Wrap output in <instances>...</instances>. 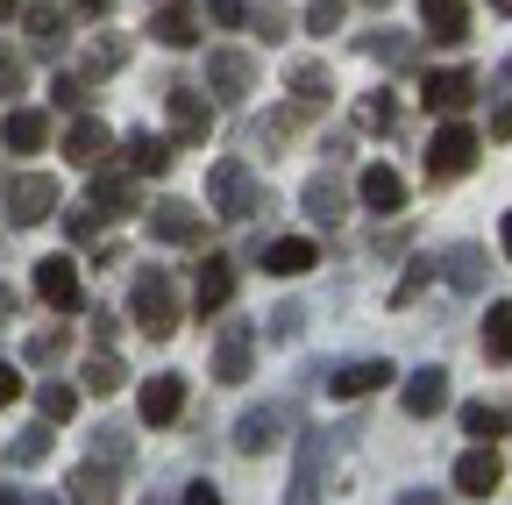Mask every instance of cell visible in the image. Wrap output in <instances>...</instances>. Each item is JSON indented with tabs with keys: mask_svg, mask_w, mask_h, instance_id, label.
<instances>
[{
	"mask_svg": "<svg viewBox=\"0 0 512 505\" xmlns=\"http://www.w3.org/2000/svg\"><path fill=\"white\" fill-rule=\"evenodd\" d=\"M207 207H214L221 221H249L256 207H264V200H256V178H249L242 157H221V164L207 171Z\"/></svg>",
	"mask_w": 512,
	"mask_h": 505,
	"instance_id": "cell-1",
	"label": "cell"
},
{
	"mask_svg": "<svg viewBox=\"0 0 512 505\" xmlns=\"http://www.w3.org/2000/svg\"><path fill=\"white\" fill-rule=\"evenodd\" d=\"M136 328H143L150 342L178 335V285H171L164 271H143V278H136Z\"/></svg>",
	"mask_w": 512,
	"mask_h": 505,
	"instance_id": "cell-2",
	"label": "cell"
},
{
	"mask_svg": "<svg viewBox=\"0 0 512 505\" xmlns=\"http://www.w3.org/2000/svg\"><path fill=\"white\" fill-rule=\"evenodd\" d=\"M0 193H8V221H15V228H36V221H50V214H57V200H64L50 171L8 178V185H0Z\"/></svg>",
	"mask_w": 512,
	"mask_h": 505,
	"instance_id": "cell-3",
	"label": "cell"
},
{
	"mask_svg": "<svg viewBox=\"0 0 512 505\" xmlns=\"http://www.w3.org/2000/svg\"><path fill=\"white\" fill-rule=\"evenodd\" d=\"M470 164H477V129H463V121L434 129V143H427V178H463Z\"/></svg>",
	"mask_w": 512,
	"mask_h": 505,
	"instance_id": "cell-4",
	"label": "cell"
},
{
	"mask_svg": "<svg viewBox=\"0 0 512 505\" xmlns=\"http://www.w3.org/2000/svg\"><path fill=\"white\" fill-rule=\"evenodd\" d=\"M249 363H256V328L249 321H221V335H214V377H221V385H242Z\"/></svg>",
	"mask_w": 512,
	"mask_h": 505,
	"instance_id": "cell-5",
	"label": "cell"
},
{
	"mask_svg": "<svg viewBox=\"0 0 512 505\" xmlns=\"http://www.w3.org/2000/svg\"><path fill=\"white\" fill-rule=\"evenodd\" d=\"M36 292L57 313H86V285H79V264L72 257H36Z\"/></svg>",
	"mask_w": 512,
	"mask_h": 505,
	"instance_id": "cell-6",
	"label": "cell"
},
{
	"mask_svg": "<svg viewBox=\"0 0 512 505\" xmlns=\"http://www.w3.org/2000/svg\"><path fill=\"white\" fill-rule=\"evenodd\" d=\"M164 100H171V136H178V143H207V129H214L207 93H200V86H171Z\"/></svg>",
	"mask_w": 512,
	"mask_h": 505,
	"instance_id": "cell-7",
	"label": "cell"
},
{
	"mask_svg": "<svg viewBox=\"0 0 512 505\" xmlns=\"http://www.w3.org/2000/svg\"><path fill=\"white\" fill-rule=\"evenodd\" d=\"M249 86H256V57H249V50H214V57H207V93L249 100Z\"/></svg>",
	"mask_w": 512,
	"mask_h": 505,
	"instance_id": "cell-8",
	"label": "cell"
},
{
	"mask_svg": "<svg viewBox=\"0 0 512 505\" xmlns=\"http://www.w3.org/2000/svg\"><path fill=\"white\" fill-rule=\"evenodd\" d=\"M150 235L171 242V249H192V242L207 235V214H200V207H185V200H164V207H150Z\"/></svg>",
	"mask_w": 512,
	"mask_h": 505,
	"instance_id": "cell-9",
	"label": "cell"
},
{
	"mask_svg": "<svg viewBox=\"0 0 512 505\" xmlns=\"http://www.w3.org/2000/svg\"><path fill=\"white\" fill-rule=\"evenodd\" d=\"M392 363H384V356H363V363H342L335 377H328V392L335 399H370V392H384V385H392Z\"/></svg>",
	"mask_w": 512,
	"mask_h": 505,
	"instance_id": "cell-10",
	"label": "cell"
},
{
	"mask_svg": "<svg viewBox=\"0 0 512 505\" xmlns=\"http://www.w3.org/2000/svg\"><path fill=\"white\" fill-rule=\"evenodd\" d=\"M278 441H285V406H256V413L235 420V449L242 456H264V449H278Z\"/></svg>",
	"mask_w": 512,
	"mask_h": 505,
	"instance_id": "cell-11",
	"label": "cell"
},
{
	"mask_svg": "<svg viewBox=\"0 0 512 505\" xmlns=\"http://www.w3.org/2000/svg\"><path fill=\"white\" fill-rule=\"evenodd\" d=\"M399 399H406L413 420H434V413L448 406V370H441V363H420V370L406 377V392H399Z\"/></svg>",
	"mask_w": 512,
	"mask_h": 505,
	"instance_id": "cell-12",
	"label": "cell"
},
{
	"mask_svg": "<svg viewBox=\"0 0 512 505\" xmlns=\"http://www.w3.org/2000/svg\"><path fill=\"white\" fill-rule=\"evenodd\" d=\"M498 477H505V463H498L491 441H477V449L456 463V491H463V498H491V491H498Z\"/></svg>",
	"mask_w": 512,
	"mask_h": 505,
	"instance_id": "cell-13",
	"label": "cell"
},
{
	"mask_svg": "<svg viewBox=\"0 0 512 505\" xmlns=\"http://www.w3.org/2000/svg\"><path fill=\"white\" fill-rule=\"evenodd\" d=\"M64 157H72V164H107L114 157V129H107V121H93V114H79L72 121V136H64Z\"/></svg>",
	"mask_w": 512,
	"mask_h": 505,
	"instance_id": "cell-14",
	"label": "cell"
},
{
	"mask_svg": "<svg viewBox=\"0 0 512 505\" xmlns=\"http://www.w3.org/2000/svg\"><path fill=\"white\" fill-rule=\"evenodd\" d=\"M420 100H427V114H463L477 100V72H434L420 86Z\"/></svg>",
	"mask_w": 512,
	"mask_h": 505,
	"instance_id": "cell-15",
	"label": "cell"
},
{
	"mask_svg": "<svg viewBox=\"0 0 512 505\" xmlns=\"http://www.w3.org/2000/svg\"><path fill=\"white\" fill-rule=\"evenodd\" d=\"M356 193H363L370 214H399V207H406V178H399L392 164H370V171L356 178Z\"/></svg>",
	"mask_w": 512,
	"mask_h": 505,
	"instance_id": "cell-16",
	"label": "cell"
},
{
	"mask_svg": "<svg viewBox=\"0 0 512 505\" xmlns=\"http://www.w3.org/2000/svg\"><path fill=\"white\" fill-rule=\"evenodd\" d=\"M285 86H292L299 107H328V93H335V79H328L320 57H292V65H285Z\"/></svg>",
	"mask_w": 512,
	"mask_h": 505,
	"instance_id": "cell-17",
	"label": "cell"
},
{
	"mask_svg": "<svg viewBox=\"0 0 512 505\" xmlns=\"http://www.w3.org/2000/svg\"><path fill=\"white\" fill-rule=\"evenodd\" d=\"M192 299H200V313H221V306L235 299V264H228V257H207L200 278H192Z\"/></svg>",
	"mask_w": 512,
	"mask_h": 505,
	"instance_id": "cell-18",
	"label": "cell"
},
{
	"mask_svg": "<svg viewBox=\"0 0 512 505\" xmlns=\"http://www.w3.org/2000/svg\"><path fill=\"white\" fill-rule=\"evenodd\" d=\"M178 413H185V377H150V385H143V420L171 427Z\"/></svg>",
	"mask_w": 512,
	"mask_h": 505,
	"instance_id": "cell-19",
	"label": "cell"
},
{
	"mask_svg": "<svg viewBox=\"0 0 512 505\" xmlns=\"http://www.w3.org/2000/svg\"><path fill=\"white\" fill-rule=\"evenodd\" d=\"M0 143H8L15 157H36V150L50 143V121H43V114H29V107H15L8 121H0Z\"/></svg>",
	"mask_w": 512,
	"mask_h": 505,
	"instance_id": "cell-20",
	"label": "cell"
},
{
	"mask_svg": "<svg viewBox=\"0 0 512 505\" xmlns=\"http://www.w3.org/2000/svg\"><path fill=\"white\" fill-rule=\"evenodd\" d=\"M420 15H427L434 43H470V8L463 0H420Z\"/></svg>",
	"mask_w": 512,
	"mask_h": 505,
	"instance_id": "cell-21",
	"label": "cell"
},
{
	"mask_svg": "<svg viewBox=\"0 0 512 505\" xmlns=\"http://www.w3.org/2000/svg\"><path fill=\"white\" fill-rule=\"evenodd\" d=\"M363 50L377 57V65H392V72H406L413 57H420V43H413L406 29H370V36H363Z\"/></svg>",
	"mask_w": 512,
	"mask_h": 505,
	"instance_id": "cell-22",
	"label": "cell"
},
{
	"mask_svg": "<svg viewBox=\"0 0 512 505\" xmlns=\"http://www.w3.org/2000/svg\"><path fill=\"white\" fill-rule=\"evenodd\" d=\"M313 264H320L313 242H299V235H285V242L264 249V271H271V278H299V271H313Z\"/></svg>",
	"mask_w": 512,
	"mask_h": 505,
	"instance_id": "cell-23",
	"label": "cell"
},
{
	"mask_svg": "<svg viewBox=\"0 0 512 505\" xmlns=\"http://www.w3.org/2000/svg\"><path fill=\"white\" fill-rule=\"evenodd\" d=\"M128 171H136V178H164V171H171V143L150 136V129L128 136Z\"/></svg>",
	"mask_w": 512,
	"mask_h": 505,
	"instance_id": "cell-24",
	"label": "cell"
},
{
	"mask_svg": "<svg viewBox=\"0 0 512 505\" xmlns=\"http://www.w3.org/2000/svg\"><path fill=\"white\" fill-rule=\"evenodd\" d=\"M441 271H448V285H456V292H477V285H484V249H477V242H456V249L441 257Z\"/></svg>",
	"mask_w": 512,
	"mask_h": 505,
	"instance_id": "cell-25",
	"label": "cell"
},
{
	"mask_svg": "<svg viewBox=\"0 0 512 505\" xmlns=\"http://www.w3.org/2000/svg\"><path fill=\"white\" fill-rule=\"evenodd\" d=\"M93 171H100V185H93V207L100 214H128V207H136V178H121L107 164H93Z\"/></svg>",
	"mask_w": 512,
	"mask_h": 505,
	"instance_id": "cell-26",
	"label": "cell"
},
{
	"mask_svg": "<svg viewBox=\"0 0 512 505\" xmlns=\"http://www.w3.org/2000/svg\"><path fill=\"white\" fill-rule=\"evenodd\" d=\"M150 36H157L164 50H192V43H200V29H192L185 8H157V15H150Z\"/></svg>",
	"mask_w": 512,
	"mask_h": 505,
	"instance_id": "cell-27",
	"label": "cell"
},
{
	"mask_svg": "<svg viewBox=\"0 0 512 505\" xmlns=\"http://www.w3.org/2000/svg\"><path fill=\"white\" fill-rule=\"evenodd\" d=\"M64 491H72L79 505H107V498H114V463H86V470H72V484H64Z\"/></svg>",
	"mask_w": 512,
	"mask_h": 505,
	"instance_id": "cell-28",
	"label": "cell"
},
{
	"mask_svg": "<svg viewBox=\"0 0 512 505\" xmlns=\"http://www.w3.org/2000/svg\"><path fill=\"white\" fill-rule=\"evenodd\" d=\"M505 427H512V413H505V406H491V399H470V406H463V434H477V441H498Z\"/></svg>",
	"mask_w": 512,
	"mask_h": 505,
	"instance_id": "cell-29",
	"label": "cell"
},
{
	"mask_svg": "<svg viewBox=\"0 0 512 505\" xmlns=\"http://www.w3.org/2000/svg\"><path fill=\"white\" fill-rule=\"evenodd\" d=\"M121 385H128V363H121V356H107V349H100V356H86V392L114 399Z\"/></svg>",
	"mask_w": 512,
	"mask_h": 505,
	"instance_id": "cell-30",
	"label": "cell"
},
{
	"mask_svg": "<svg viewBox=\"0 0 512 505\" xmlns=\"http://www.w3.org/2000/svg\"><path fill=\"white\" fill-rule=\"evenodd\" d=\"M22 22H29V43H36V50H43V57H50V50H57V43H64V15H57V8H50V0H36V8H29V15H22Z\"/></svg>",
	"mask_w": 512,
	"mask_h": 505,
	"instance_id": "cell-31",
	"label": "cell"
},
{
	"mask_svg": "<svg viewBox=\"0 0 512 505\" xmlns=\"http://www.w3.org/2000/svg\"><path fill=\"white\" fill-rule=\"evenodd\" d=\"M306 221H320V228H335V221H342V185H328V178H313V185H306Z\"/></svg>",
	"mask_w": 512,
	"mask_h": 505,
	"instance_id": "cell-32",
	"label": "cell"
},
{
	"mask_svg": "<svg viewBox=\"0 0 512 505\" xmlns=\"http://www.w3.org/2000/svg\"><path fill=\"white\" fill-rule=\"evenodd\" d=\"M121 65H128V43H121V36H100V43L86 50V79H114Z\"/></svg>",
	"mask_w": 512,
	"mask_h": 505,
	"instance_id": "cell-33",
	"label": "cell"
},
{
	"mask_svg": "<svg viewBox=\"0 0 512 505\" xmlns=\"http://www.w3.org/2000/svg\"><path fill=\"white\" fill-rule=\"evenodd\" d=\"M484 356H491V363H512V306H491V321H484Z\"/></svg>",
	"mask_w": 512,
	"mask_h": 505,
	"instance_id": "cell-34",
	"label": "cell"
},
{
	"mask_svg": "<svg viewBox=\"0 0 512 505\" xmlns=\"http://www.w3.org/2000/svg\"><path fill=\"white\" fill-rule=\"evenodd\" d=\"M36 406H43V420H50V427H64V420L79 413V392H72V385H43V392H36Z\"/></svg>",
	"mask_w": 512,
	"mask_h": 505,
	"instance_id": "cell-35",
	"label": "cell"
},
{
	"mask_svg": "<svg viewBox=\"0 0 512 505\" xmlns=\"http://www.w3.org/2000/svg\"><path fill=\"white\" fill-rule=\"evenodd\" d=\"M43 456H50V427H29L15 449H8V463H15V470H29V463H43Z\"/></svg>",
	"mask_w": 512,
	"mask_h": 505,
	"instance_id": "cell-36",
	"label": "cell"
},
{
	"mask_svg": "<svg viewBox=\"0 0 512 505\" xmlns=\"http://www.w3.org/2000/svg\"><path fill=\"white\" fill-rule=\"evenodd\" d=\"M356 121H363V129H377V136H384V129H392V121H399V107H392V93H370V100L356 107Z\"/></svg>",
	"mask_w": 512,
	"mask_h": 505,
	"instance_id": "cell-37",
	"label": "cell"
},
{
	"mask_svg": "<svg viewBox=\"0 0 512 505\" xmlns=\"http://www.w3.org/2000/svg\"><path fill=\"white\" fill-rule=\"evenodd\" d=\"M313 484H320V441H306V449H299V477H292V498H320Z\"/></svg>",
	"mask_w": 512,
	"mask_h": 505,
	"instance_id": "cell-38",
	"label": "cell"
},
{
	"mask_svg": "<svg viewBox=\"0 0 512 505\" xmlns=\"http://www.w3.org/2000/svg\"><path fill=\"white\" fill-rule=\"evenodd\" d=\"M342 15H349V0H313V8H306V29L328 36V29H342Z\"/></svg>",
	"mask_w": 512,
	"mask_h": 505,
	"instance_id": "cell-39",
	"label": "cell"
},
{
	"mask_svg": "<svg viewBox=\"0 0 512 505\" xmlns=\"http://www.w3.org/2000/svg\"><path fill=\"white\" fill-rule=\"evenodd\" d=\"M249 22H256V29H264V43L292 29V15H285V0H264V8H249Z\"/></svg>",
	"mask_w": 512,
	"mask_h": 505,
	"instance_id": "cell-40",
	"label": "cell"
},
{
	"mask_svg": "<svg viewBox=\"0 0 512 505\" xmlns=\"http://www.w3.org/2000/svg\"><path fill=\"white\" fill-rule=\"evenodd\" d=\"M299 328H306V306H299V299L271 313V342H299Z\"/></svg>",
	"mask_w": 512,
	"mask_h": 505,
	"instance_id": "cell-41",
	"label": "cell"
},
{
	"mask_svg": "<svg viewBox=\"0 0 512 505\" xmlns=\"http://www.w3.org/2000/svg\"><path fill=\"white\" fill-rule=\"evenodd\" d=\"M427 278H434V264H413V271L399 278V292H392V306H413V299L427 292Z\"/></svg>",
	"mask_w": 512,
	"mask_h": 505,
	"instance_id": "cell-42",
	"label": "cell"
},
{
	"mask_svg": "<svg viewBox=\"0 0 512 505\" xmlns=\"http://www.w3.org/2000/svg\"><path fill=\"white\" fill-rule=\"evenodd\" d=\"M100 221H107V214H100L93 200H86L79 214H64V228H72V242H93V228H100Z\"/></svg>",
	"mask_w": 512,
	"mask_h": 505,
	"instance_id": "cell-43",
	"label": "cell"
},
{
	"mask_svg": "<svg viewBox=\"0 0 512 505\" xmlns=\"http://www.w3.org/2000/svg\"><path fill=\"white\" fill-rule=\"evenodd\" d=\"M29 356H36V363H57V356H64V328H43V335H29Z\"/></svg>",
	"mask_w": 512,
	"mask_h": 505,
	"instance_id": "cell-44",
	"label": "cell"
},
{
	"mask_svg": "<svg viewBox=\"0 0 512 505\" xmlns=\"http://www.w3.org/2000/svg\"><path fill=\"white\" fill-rule=\"evenodd\" d=\"M207 15H214L221 29H242V22H249V0H207Z\"/></svg>",
	"mask_w": 512,
	"mask_h": 505,
	"instance_id": "cell-45",
	"label": "cell"
},
{
	"mask_svg": "<svg viewBox=\"0 0 512 505\" xmlns=\"http://www.w3.org/2000/svg\"><path fill=\"white\" fill-rule=\"evenodd\" d=\"M0 93H22V57L0 43Z\"/></svg>",
	"mask_w": 512,
	"mask_h": 505,
	"instance_id": "cell-46",
	"label": "cell"
},
{
	"mask_svg": "<svg viewBox=\"0 0 512 505\" xmlns=\"http://www.w3.org/2000/svg\"><path fill=\"white\" fill-rule=\"evenodd\" d=\"M128 456V434L121 427H100V463H121Z\"/></svg>",
	"mask_w": 512,
	"mask_h": 505,
	"instance_id": "cell-47",
	"label": "cell"
},
{
	"mask_svg": "<svg viewBox=\"0 0 512 505\" xmlns=\"http://www.w3.org/2000/svg\"><path fill=\"white\" fill-rule=\"evenodd\" d=\"M50 100H57V107H79L86 93H79V79H57V86H50Z\"/></svg>",
	"mask_w": 512,
	"mask_h": 505,
	"instance_id": "cell-48",
	"label": "cell"
},
{
	"mask_svg": "<svg viewBox=\"0 0 512 505\" xmlns=\"http://www.w3.org/2000/svg\"><path fill=\"white\" fill-rule=\"evenodd\" d=\"M15 399H22V377H15L8 363H0V406H15Z\"/></svg>",
	"mask_w": 512,
	"mask_h": 505,
	"instance_id": "cell-49",
	"label": "cell"
},
{
	"mask_svg": "<svg viewBox=\"0 0 512 505\" xmlns=\"http://www.w3.org/2000/svg\"><path fill=\"white\" fill-rule=\"evenodd\" d=\"M491 136H498V143H512V100H505V107L491 114Z\"/></svg>",
	"mask_w": 512,
	"mask_h": 505,
	"instance_id": "cell-50",
	"label": "cell"
},
{
	"mask_svg": "<svg viewBox=\"0 0 512 505\" xmlns=\"http://www.w3.org/2000/svg\"><path fill=\"white\" fill-rule=\"evenodd\" d=\"M8 313H15V292H8V285H0V321H8Z\"/></svg>",
	"mask_w": 512,
	"mask_h": 505,
	"instance_id": "cell-51",
	"label": "cell"
},
{
	"mask_svg": "<svg viewBox=\"0 0 512 505\" xmlns=\"http://www.w3.org/2000/svg\"><path fill=\"white\" fill-rule=\"evenodd\" d=\"M79 8H86V15H107V8H114V0H79Z\"/></svg>",
	"mask_w": 512,
	"mask_h": 505,
	"instance_id": "cell-52",
	"label": "cell"
},
{
	"mask_svg": "<svg viewBox=\"0 0 512 505\" xmlns=\"http://www.w3.org/2000/svg\"><path fill=\"white\" fill-rule=\"evenodd\" d=\"M498 242H505V257H512V214H505V228H498Z\"/></svg>",
	"mask_w": 512,
	"mask_h": 505,
	"instance_id": "cell-53",
	"label": "cell"
},
{
	"mask_svg": "<svg viewBox=\"0 0 512 505\" xmlns=\"http://www.w3.org/2000/svg\"><path fill=\"white\" fill-rule=\"evenodd\" d=\"M8 15H15V0H0V22H8Z\"/></svg>",
	"mask_w": 512,
	"mask_h": 505,
	"instance_id": "cell-54",
	"label": "cell"
},
{
	"mask_svg": "<svg viewBox=\"0 0 512 505\" xmlns=\"http://www.w3.org/2000/svg\"><path fill=\"white\" fill-rule=\"evenodd\" d=\"M491 8H498V15H512V0H491Z\"/></svg>",
	"mask_w": 512,
	"mask_h": 505,
	"instance_id": "cell-55",
	"label": "cell"
},
{
	"mask_svg": "<svg viewBox=\"0 0 512 505\" xmlns=\"http://www.w3.org/2000/svg\"><path fill=\"white\" fill-rule=\"evenodd\" d=\"M498 79H505V86H512V57H505V72H498Z\"/></svg>",
	"mask_w": 512,
	"mask_h": 505,
	"instance_id": "cell-56",
	"label": "cell"
},
{
	"mask_svg": "<svg viewBox=\"0 0 512 505\" xmlns=\"http://www.w3.org/2000/svg\"><path fill=\"white\" fill-rule=\"evenodd\" d=\"M0 185H8V178H0Z\"/></svg>",
	"mask_w": 512,
	"mask_h": 505,
	"instance_id": "cell-57",
	"label": "cell"
}]
</instances>
